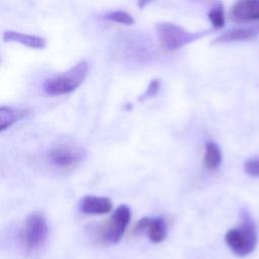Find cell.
<instances>
[{"label": "cell", "instance_id": "10", "mask_svg": "<svg viewBox=\"0 0 259 259\" xmlns=\"http://www.w3.org/2000/svg\"><path fill=\"white\" fill-rule=\"evenodd\" d=\"M2 38L4 41L9 42H18L20 45H23L25 47H28L30 49L34 50H42L47 46L46 38L34 35V34H28V33H22L14 30H5L2 34Z\"/></svg>", "mask_w": 259, "mask_h": 259}, {"label": "cell", "instance_id": "17", "mask_svg": "<svg viewBox=\"0 0 259 259\" xmlns=\"http://www.w3.org/2000/svg\"><path fill=\"white\" fill-rule=\"evenodd\" d=\"M160 87H161V81H160L159 79H154V80H152V81L149 83V85H148V87H147L145 93L142 95V98H141V99L151 98V97L155 96V95L159 92Z\"/></svg>", "mask_w": 259, "mask_h": 259}, {"label": "cell", "instance_id": "5", "mask_svg": "<svg viewBox=\"0 0 259 259\" xmlns=\"http://www.w3.org/2000/svg\"><path fill=\"white\" fill-rule=\"evenodd\" d=\"M48 230L47 220L42 213L35 211L28 214L20 233V240L23 246L28 251L39 248L47 240Z\"/></svg>", "mask_w": 259, "mask_h": 259}, {"label": "cell", "instance_id": "16", "mask_svg": "<svg viewBox=\"0 0 259 259\" xmlns=\"http://www.w3.org/2000/svg\"><path fill=\"white\" fill-rule=\"evenodd\" d=\"M244 169L247 174L259 177V158L247 160L244 164Z\"/></svg>", "mask_w": 259, "mask_h": 259}, {"label": "cell", "instance_id": "7", "mask_svg": "<svg viewBox=\"0 0 259 259\" xmlns=\"http://www.w3.org/2000/svg\"><path fill=\"white\" fill-rule=\"evenodd\" d=\"M146 231L152 243L159 244L163 242L167 235V227L164 219L145 217L135 225L133 234H141Z\"/></svg>", "mask_w": 259, "mask_h": 259}, {"label": "cell", "instance_id": "4", "mask_svg": "<svg viewBox=\"0 0 259 259\" xmlns=\"http://www.w3.org/2000/svg\"><path fill=\"white\" fill-rule=\"evenodd\" d=\"M130 221V207L125 204L117 206L109 219L99 226L97 230L98 241L103 245L116 244L120 241Z\"/></svg>", "mask_w": 259, "mask_h": 259}, {"label": "cell", "instance_id": "11", "mask_svg": "<svg viewBox=\"0 0 259 259\" xmlns=\"http://www.w3.org/2000/svg\"><path fill=\"white\" fill-rule=\"evenodd\" d=\"M256 36V31L249 27H236L221 33L215 39L214 44H228L234 41L250 40Z\"/></svg>", "mask_w": 259, "mask_h": 259}, {"label": "cell", "instance_id": "12", "mask_svg": "<svg viewBox=\"0 0 259 259\" xmlns=\"http://www.w3.org/2000/svg\"><path fill=\"white\" fill-rule=\"evenodd\" d=\"M29 113L27 109H15L10 106L0 107V131L3 132L12 123L20 118H23Z\"/></svg>", "mask_w": 259, "mask_h": 259}, {"label": "cell", "instance_id": "1", "mask_svg": "<svg viewBox=\"0 0 259 259\" xmlns=\"http://www.w3.org/2000/svg\"><path fill=\"white\" fill-rule=\"evenodd\" d=\"M88 63L81 61L66 72L47 79L42 85L44 91L52 96L69 94L83 83L88 74Z\"/></svg>", "mask_w": 259, "mask_h": 259}, {"label": "cell", "instance_id": "8", "mask_svg": "<svg viewBox=\"0 0 259 259\" xmlns=\"http://www.w3.org/2000/svg\"><path fill=\"white\" fill-rule=\"evenodd\" d=\"M232 19L237 22L259 20V0H237L231 8Z\"/></svg>", "mask_w": 259, "mask_h": 259}, {"label": "cell", "instance_id": "2", "mask_svg": "<svg viewBox=\"0 0 259 259\" xmlns=\"http://www.w3.org/2000/svg\"><path fill=\"white\" fill-rule=\"evenodd\" d=\"M225 241L230 250L238 256H247L252 253L257 244V233L251 218L245 214L239 227L227 232Z\"/></svg>", "mask_w": 259, "mask_h": 259}, {"label": "cell", "instance_id": "6", "mask_svg": "<svg viewBox=\"0 0 259 259\" xmlns=\"http://www.w3.org/2000/svg\"><path fill=\"white\" fill-rule=\"evenodd\" d=\"M85 157V152L72 145H59L49 151L48 158L51 164L62 171H70L77 167Z\"/></svg>", "mask_w": 259, "mask_h": 259}, {"label": "cell", "instance_id": "18", "mask_svg": "<svg viewBox=\"0 0 259 259\" xmlns=\"http://www.w3.org/2000/svg\"><path fill=\"white\" fill-rule=\"evenodd\" d=\"M153 1H155V0H137V4L140 7V9H143L144 7H146L147 5L152 3Z\"/></svg>", "mask_w": 259, "mask_h": 259}, {"label": "cell", "instance_id": "9", "mask_svg": "<svg viewBox=\"0 0 259 259\" xmlns=\"http://www.w3.org/2000/svg\"><path fill=\"white\" fill-rule=\"evenodd\" d=\"M111 209V200L104 196L85 195L80 201V210L86 214H105Z\"/></svg>", "mask_w": 259, "mask_h": 259}, {"label": "cell", "instance_id": "14", "mask_svg": "<svg viewBox=\"0 0 259 259\" xmlns=\"http://www.w3.org/2000/svg\"><path fill=\"white\" fill-rule=\"evenodd\" d=\"M207 17L212 25L213 28L220 29L224 27L225 25V11H224V6L221 2L215 3L212 5V7L209 9L207 13Z\"/></svg>", "mask_w": 259, "mask_h": 259}, {"label": "cell", "instance_id": "13", "mask_svg": "<svg viewBox=\"0 0 259 259\" xmlns=\"http://www.w3.org/2000/svg\"><path fill=\"white\" fill-rule=\"evenodd\" d=\"M222 162V152L219 146L213 142H207L204 148V156H203V165L209 170L213 171L219 168Z\"/></svg>", "mask_w": 259, "mask_h": 259}, {"label": "cell", "instance_id": "15", "mask_svg": "<svg viewBox=\"0 0 259 259\" xmlns=\"http://www.w3.org/2000/svg\"><path fill=\"white\" fill-rule=\"evenodd\" d=\"M103 19L111 21V22H115V23H119V24H124V25H132L135 22L134 17L122 10H115V11H110L107 12L103 15Z\"/></svg>", "mask_w": 259, "mask_h": 259}, {"label": "cell", "instance_id": "3", "mask_svg": "<svg viewBox=\"0 0 259 259\" xmlns=\"http://www.w3.org/2000/svg\"><path fill=\"white\" fill-rule=\"evenodd\" d=\"M155 29L160 45L170 51L181 49L207 34V30L192 32L173 22H159Z\"/></svg>", "mask_w": 259, "mask_h": 259}]
</instances>
